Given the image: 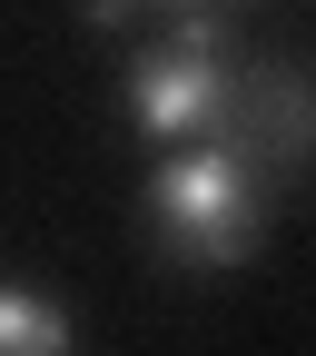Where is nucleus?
I'll return each instance as SVG.
<instances>
[{
	"instance_id": "1",
	"label": "nucleus",
	"mask_w": 316,
	"mask_h": 356,
	"mask_svg": "<svg viewBox=\"0 0 316 356\" xmlns=\"http://www.w3.org/2000/svg\"><path fill=\"white\" fill-rule=\"evenodd\" d=\"M149 248L188 277H228L267 248V208H277V178H267L238 139H198V149H158L149 168Z\"/></svg>"
},
{
	"instance_id": "2",
	"label": "nucleus",
	"mask_w": 316,
	"mask_h": 356,
	"mask_svg": "<svg viewBox=\"0 0 316 356\" xmlns=\"http://www.w3.org/2000/svg\"><path fill=\"white\" fill-rule=\"evenodd\" d=\"M228 10H178L139 60H128V129L158 149H198V139H228L238 119V79L247 60L228 50Z\"/></svg>"
},
{
	"instance_id": "3",
	"label": "nucleus",
	"mask_w": 316,
	"mask_h": 356,
	"mask_svg": "<svg viewBox=\"0 0 316 356\" xmlns=\"http://www.w3.org/2000/svg\"><path fill=\"white\" fill-rule=\"evenodd\" d=\"M228 139H238L267 178H277V188H297V178L316 168V79H306L297 60H247Z\"/></svg>"
},
{
	"instance_id": "4",
	"label": "nucleus",
	"mask_w": 316,
	"mask_h": 356,
	"mask_svg": "<svg viewBox=\"0 0 316 356\" xmlns=\"http://www.w3.org/2000/svg\"><path fill=\"white\" fill-rule=\"evenodd\" d=\"M0 356H79V327L60 297H40L20 277H0Z\"/></svg>"
},
{
	"instance_id": "5",
	"label": "nucleus",
	"mask_w": 316,
	"mask_h": 356,
	"mask_svg": "<svg viewBox=\"0 0 316 356\" xmlns=\"http://www.w3.org/2000/svg\"><path fill=\"white\" fill-rule=\"evenodd\" d=\"M79 20L99 30V40H128V30H149V20H158V0H79Z\"/></svg>"
},
{
	"instance_id": "6",
	"label": "nucleus",
	"mask_w": 316,
	"mask_h": 356,
	"mask_svg": "<svg viewBox=\"0 0 316 356\" xmlns=\"http://www.w3.org/2000/svg\"><path fill=\"white\" fill-rule=\"evenodd\" d=\"M158 10H168V20H178V10H228V0H158Z\"/></svg>"
}]
</instances>
